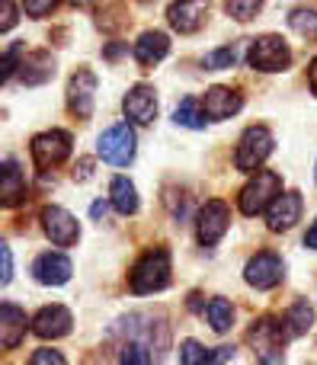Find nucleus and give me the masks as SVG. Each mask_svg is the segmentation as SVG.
Returning a JSON list of instances; mask_svg holds the SVG:
<instances>
[{"instance_id":"obj_32","label":"nucleus","mask_w":317,"mask_h":365,"mask_svg":"<svg viewBox=\"0 0 317 365\" xmlns=\"http://www.w3.org/2000/svg\"><path fill=\"white\" fill-rule=\"evenodd\" d=\"M23 51V45H10L6 48V58H4V81H10L13 71H16V55Z\"/></svg>"},{"instance_id":"obj_15","label":"nucleus","mask_w":317,"mask_h":365,"mask_svg":"<svg viewBox=\"0 0 317 365\" xmlns=\"http://www.w3.org/2000/svg\"><path fill=\"white\" fill-rule=\"evenodd\" d=\"M71 311L61 308V304H51V308H42L36 317H32V334L42 336V340H58V336L71 334Z\"/></svg>"},{"instance_id":"obj_19","label":"nucleus","mask_w":317,"mask_h":365,"mask_svg":"<svg viewBox=\"0 0 317 365\" xmlns=\"http://www.w3.org/2000/svg\"><path fill=\"white\" fill-rule=\"evenodd\" d=\"M167 51H170V38L164 36V32H145V36L135 42V61L141 64V68H154L157 61H164Z\"/></svg>"},{"instance_id":"obj_28","label":"nucleus","mask_w":317,"mask_h":365,"mask_svg":"<svg viewBox=\"0 0 317 365\" xmlns=\"http://www.w3.org/2000/svg\"><path fill=\"white\" fill-rule=\"evenodd\" d=\"M260 6H263V0H228V13L234 19H241V23L254 19L260 13Z\"/></svg>"},{"instance_id":"obj_36","label":"nucleus","mask_w":317,"mask_h":365,"mask_svg":"<svg viewBox=\"0 0 317 365\" xmlns=\"http://www.w3.org/2000/svg\"><path fill=\"white\" fill-rule=\"evenodd\" d=\"M308 83H311V93L317 96V58L311 61V68H308Z\"/></svg>"},{"instance_id":"obj_16","label":"nucleus","mask_w":317,"mask_h":365,"mask_svg":"<svg viewBox=\"0 0 317 365\" xmlns=\"http://www.w3.org/2000/svg\"><path fill=\"white\" fill-rule=\"evenodd\" d=\"M241 106H244V96L228 87H212L202 100V109L209 119H231V115L241 113Z\"/></svg>"},{"instance_id":"obj_2","label":"nucleus","mask_w":317,"mask_h":365,"mask_svg":"<svg viewBox=\"0 0 317 365\" xmlns=\"http://www.w3.org/2000/svg\"><path fill=\"white\" fill-rule=\"evenodd\" d=\"M269 154H273V135H269V128L250 125L247 132L241 135V145H237V154H234V167L244 173H256Z\"/></svg>"},{"instance_id":"obj_14","label":"nucleus","mask_w":317,"mask_h":365,"mask_svg":"<svg viewBox=\"0 0 317 365\" xmlns=\"http://www.w3.org/2000/svg\"><path fill=\"white\" fill-rule=\"evenodd\" d=\"M301 218V195L298 192H279L266 208L269 231H289Z\"/></svg>"},{"instance_id":"obj_30","label":"nucleus","mask_w":317,"mask_h":365,"mask_svg":"<svg viewBox=\"0 0 317 365\" xmlns=\"http://www.w3.org/2000/svg\"><path fill=\"white\" fill-rule=\"evenodd\" d=\"M145 343H138V340H132V343H125L122 346V353H119V359L122 362H151L154 359V353H145Z\"/></svg>"},{"instance_id":"obj_37","label":"nucleus","mask_w":317,"mask_h":365,"mask_svg":"<svg viewBox=\"0 0 317 365\" xmlns=\"http://www.w3.org/2000/svg\"><path fill=\"white\" fill-rule=\"evenodd\" d=\"M90 215H93V221H100L103 215H106V202H93V205H90Z\"/></svg>"},{"instance_id":"obj_24","label":"nucleus","mask_w":317,"mask_h":365,"mask_svg":"<svg viewBox=\"0 0 317 365\" xmlns=\"http://www.w3.org/2000/svg\"><path fill=\"white\" fill-rule=\"evenodd\" d=\"M205 314H209V324L215 334H224V330H231V324H234V308H231V302H224V298H212Z\"/></svg>"},{"instance_id":"obj_3","label":"nucleus","mask_w":317,"mask_h":365,"mask_svg":"<svg viewBox=\"0 0 317 365\" xmlns=\"http://www.w3.org/2000/svg\"><path fill=\"white\" fill-rule=\"evenodd\" d=\"M279 192H282L279 173H273V170H256V177L241 189V212L247 215V218H254V215L266 212L269 202H273Z\"/></svg>"},{"instance_id":"obj_29","label":"nucleus","mask_w":317,"mask_h":365,"mask_svg":"<svg viewBox=\"0 0 317 365\" xmlns=\"http://www.w3.org/2000/svg\"><path fill=\"white\" fill-rule=\"evenodd\" d=\"M180 362H186V365H196V362H212V353L202 346V343H196V340H186V343H183V349H180Z\"/></svg>"},{"instance_id":"obj_21","label":"nucleus","mask_w":317,"mask_h":365,"mask_svg":"<svg viewBox=\"0 0 317 365\" xmlns=\"http://www.w3.org/2000/svg\"><path fill=\"white\" fill-rule=\"evenodd\" d=\"M311 324H314V308L308 304V298H298V302L289 308V314H286V334L289 336H301V334L311 330Z\"/></svg>"},{"instance_id":"obj_38","label":"nucleus","mask_w":317,"mask_h":365,"mask_svg":"<svg viewBox=\"0 0 317 365\" xmlns=\"http://www.w3.org/2000/svg\"><path fill=\"white\" fill-rule=\"evenodd\" d=\"M305 244H308V247H311V250H317V221H314V225H311V231H308V234H305Z\"/></svg>"},{"instance_id":"obj_18","label":"nucleus","mask_w":317,"mask_h":365,"mask_svg":"<svg viewBox=\"0 0 317 365\" xmlns=\"http://www.w3.org/2000/svg\"><path fill=\"white\" fill-rule=\"evenodd\" d=\"M23 336H26V314L16 304L4 302L0 304V346L13 349V346H19Z\"/></svg>"},{"instance_id":"obj_4","label":"nucleus","mask_w":317,"mask_h":365,"mask_svg":"<svg viewBox=\"0 0 317 365\" xmlns=\"http://www.w3.org/2000/svg\"><path fill=\"white\" fill-rule=\"evenodd\" d=\"M96 151H100V158L106 160V164H113V167L132 164V158H135V132H132V125H128V122L109 125L106 132L100 135V141H96Z\"/></svg>"},{"instance_id":"obj_17","label":"nucleus","mask_w":317,"mask_h":365,"mask_svg":"<svg viewBox=\"0 0 317 365\" xmlns=\"http://www.w3.org/2000/svg\"><path fill=\"white\" fill-rule=\"evenodd\" d=\"M32 272H36V279L42 285H64L71 279V272H74V266H71V259L64 253H42L32 263Z\"/></svg>"},{"instance_id":"obj_11","label":"nucleus","mask_w":317,"mask_h":365,"mask_svg":"<svg viewBox=\"0 0 317 365\" xmlns=\"http://www.w3.org/2000/svg\"><path fill=\"white\" fill-rule=\"evenodd\" d=\"M250 343H254V353L263 362H279L282 359V327L273 317H263L254 324L250 330Z\"/></svg>"},{"instance_id":"obj_9","label":"nucleus","mask_w":317,"mask_h":365,"mask_svg":"<svg viewBox=\"0 0 317 365\" xmlns=\"http://www.w3.org/2000/svg\"><path fill=\"white\" fill-rule=\"evenodd\" d=\"M42 227H45V234L51 237V244H58V247H71V244H77V237H80L77 218L61 205L45 208L42 212Z\"/></svg>"},{"instance_id":"obj_12","label":"nucleus","mask_w":317,"mask_h":365,"mask_svg":"<svg viewBox=\"0 0 317 365\" xmlns=\"http://www.w3.org/2000/svg\"><path fill=\"white\" fill-rule=\"evenodd\" d=\"M209 16V0H177V4L167 10V19L177 32L189 36V32H199Z\"/></svg>"},{"instance_id":"obj_8","label":"nucleus","mask_w":317,"mask_h":365,"mask_svg":"<svg viewBox=\"0 0 317 365\" xmlns=\"http://www.w3.org/2000/svg\"><path fill=\"white\" fill-rule=\"evenodd\" d=\"M231 225V208L224 205L222 199H212L202 205V212H199V244L202 247H212L218 244V240L224 237V231H228Z\"/></svg>"},{"instance_id":"obj_35","label":"nucleus","mask_w":317,"mask_h":365,"mask_svg":"<svg viewBox=\"0 0 317 365\" xmlns=\"http://www.w3.org/2000/svg\"><path fill=\"white\" fill-rule=\"evenodd\" d=\"M0 253H4V279H0V282H10L13 279V253H10V247H0Z\"/></svg>"},{"instance_id":"obj_26","label":"nucleus","mask_w":317,"mask_h":365,"mask_svg":"<svg viewBox=\"0 0 317 365\" xmlns=\"http://www.w3.org/2000/svg\"><path fill=\"white\" fill-rule=\"evenodd\" d=\"M289 26H292L298 36L317 38V13H314V10H305V6L292 10V16H289Z\"/></svg>"},{"instance_id":"obj_13","label":"nucleus","mask_w":317,"mask_h":365,"mask_svg":"<svg viewBox=\"0 0 317 365\" xmlns=\"http://www.w3.org/2000/svg\"><path fill=\"white\" fill-rule=\"evenodd\" d=\"M122 109H125V115L132 122H138V125H151V122L157 119V96H154L151 87L138 83V87H132L125 93V100H122Z\"/></svg>"},{"instance_id":"obj_34","label":"nucleus","mask_w":317,"mask_h":365,"mask_svg":"<svg viewBox=\"0 0 317 365\" xmlns=\"http://www.w3.org/2000/svg\"><path fill=\"white\" fill-rule=\"evenodd\" d=\"M13 23H16V6H13V0H4V19H0V29L10 32Z\"/></svg>"},{"instance_id":"obj_1","label":"nucleus","mask_w":317,"mask_h":365,"mask_svg":"<svg viewBox=\"0 0 317 365\" xmlns=\"http://www.w3.org/2000/svg\"><path fill=\"white\" fill-rule=\"evenodd\" d=\"M132 292L135 295H151V292H160L170 285V253L164 247H154L145 257L135 263L132 269Z\"/></svg>"},{"instance_id":"obj_7","label":"nucleus","mask_w":317,"mask_h":365,"mask_svg":"<svg viewBox=\"0 0 317 365\" xmlns=\"http://www.w3.org/2000/svg\"><path fill=\"white\" fill-rule=\"evenodd\" d=\"M282 276H286V266H282L279 253H273V250L256 253V257L247 263V269H244L247 285H254V289H260V292L276 289V285L282 282Z\"/></svg>"},{"instance_id":"obj_27","label":"nucleus","mask_w":317,"mask_h":365,"mask_svg":"<svg viewBox=\"0 0 317 365\" xmlns=\"http://www.w3.org/2000/svg\"><path fill=\"white\" fill-rule=\"evenodd\" d=\"M237 58H241V51H237V45H224V48H215L205 55V68L209 71H224V68H234Z\"/></svg>"},{"instance_id":"obj_5","label":"nucleus","mask_w":317,"mask_h":365,"mask_svg":"<svg viewBox=\"0 0 317 365\" xmlns=\"http://www.w3.org/2000/svg\"><path fill=\"white\" fill-rule=\"evenodd\" d=\"M247 58H250V68L266 71V74H276V71L289 68L292 51H289V45L282 42L279 36H263V38H254V42H250Z\"/></svg>"},{"instance_id":"obj_20","label":"nucleus","mask_w":317,"mask_h":365,"mask_svg":"<svg viewBox=\"0 0 317 365\" xmlns=\"http://www.w3.org/2000/svg\"><path fill=\"white\" fill-rule=\"evenodd\" d=\"M19 68H23L19 74H23L26 83H45L55 74V61H51L48 51H32V55H26Z\"/></svg>"},{"instance_id":"obj_33","label":"nucleus","mask_w":317,"mask_h":365,"mask_svg":"<svg viewBox=\"0 0 317 365\" xmlns=\"http://www.w3.org/2000/svg\"><path fill=\"white\" fill-rule=\"evenodd\" d=\"M42 362H55V365H61V362H64V356H61V353H55V349H38V353H32V365H42Z\"/></svg>"},{"instance_id":"obj_6","label":"nucleus","mask_w":317,"mask_h":365,"mask_svg":"<svg viewBox=\"0 0 317 365\" xmlns=\"http://www.w3.org/2000/svg\"><path fill=\"white\" fill-rule=\"evenodd\" d=\"M71 154V135L68 132H42L32 138V160L38 170H51V167L64 164Z\"/></svg>"},{"instance_id":"obj_39","label":"nucleus","mask_w":317,"mask_h":365,"mask_svg":"<svg viewBox=\"0 0 317 365\" xmlns=\"http://www.w3.org/2000/svg\"><path fill=\"white\" fill-rule=\"evenodd\" d=\"M68 4H74V6H83V4H90V0H68Z\"/></svg>"},{"instance_id":"obj_31","label":"nucleus","mask_w":317,"mask_h":365,"mask_svg":"<svg viewBox=\"0 0 317 365\" xmlns=\"http://www.w3.org/2000/svg\"><path fill=\"white\" fill-rule=\"evenodd\" d=\"M58 0H26V13L29 16H45V13L55 10Z\"/></svg>"},{"instance_id":"obj_23","label":"nucleus","mask_w":317,"mask_h":365,"mask_svg":"<svg viewBox=\"0 0 317 365\" xmlns=\"http://www.w3.org/2000/svg\"><path fill=\"white\" fill-rule=\"evenodd\" d=\"M23 195H26V180H23V173H19L16 160H6V164H4V205H6V208L16 205Z\"/></svg>"},{"instance_id":"obj_10","label":"nucleus","mask_w":317,"mask_h":365,"mask_svg":"<svg viewBox=\"0 0 317 365\" xmlns=\"http://www.w3.org/2000/svg\"><path fill=\"white\" fill-rule=\"evenodd\" d=\"M93 100H96V77L93 71H77L68 83V106L77 119H90L93 115Z\"/></svg>"},{"instance_id":"obj_25","label":"nucleus","mask_w":317,"mask_h":365,"mask_svg":"<svg viewBox=\"0 0 317 365\" xmlns=\"http://www.w3.org/2000/svg\"><path fill=\"white\" fill-rule=\"evenodd\" d=\"M173 122H177V125H186V128H205V115L199 113V100L186 96V100L173 109Z\"/></svg>"},{"instance_id":"obj_22","label":"nucleus","mask_w":317,"mask_h":365,"mask_svg":"<svg viewBox=\"0 0 317 365\" xmlns=\"http://www.w3.org/2000/svg\"><path fill=\"white\" fill-rule=\"evenodd\" d=\"M109 192H113V205L119 215H135L138 212V192L125 177H115L109 182Z\"/></svg>"}]
</instances>
